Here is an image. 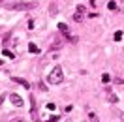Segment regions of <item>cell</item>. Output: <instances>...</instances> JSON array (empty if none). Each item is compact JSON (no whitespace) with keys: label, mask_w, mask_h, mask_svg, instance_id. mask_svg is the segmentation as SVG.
I'll use <instances>...</instances> for the list:
<instances>
[{"label":"cell","mask_w":124,"mask_h":122,"mask_svg":"<svg viewBox=\"0 0 124 122\" xmlns=\"http://www.w3.org/2000/svg\"><path fill=\"white\" fill-rule=\"evenodd\" d=\"M34 6H36V2H19V0H15V2H9L8 4V9L21 11V9H32Z\"/></svg>","instance_id":"7a4b0ae2"},{"label":"cell","mask_w":124,"mask_h":122,"mask_svg":"<svg viewBox=\"0 0 124 122\" xmlns=\"http://www.w3.org/2000/svg\"><path fill=\"white\" fill-rule=\"evenodd\" d=\"M83 19H85V13H79V11H75V13H73V21H77V23H81Z\"/></svg>","instance_id":"ba28073f"},{"label":"cell","mask_w":124,"mask_h":122,"mask_svg":"<svg viewBox=\"0 0 124 122\" xmlns=\"http://www.w3.org/2000/svg\"><path fill=\"white\" fill-rule=\"evenodd\" d=\"M113 38H115V41H120V39H122V32H120V30L115 32V36H113Z\"/></svg>","instance_id":"8fae6325"},{"label":"cell","mask_w":124,"mask_h":122,"mask_svg":"<svg viewBox=\"0 0 124 122\" xmlns=\"http://www.w3.org/2000/svg\"><path fill=\"white\" fill-rule=\"evenodd\" d=\"M101 81H103V83H107V81H109V75H107V73H103V75H101Z\"/></svg>","instance_id":"9a60e30c"},{"label":"cell","mask_w":124,"mask_h":122,"mask_svg":"<svg viewBox=\"0 0 124 122\" xmlns=\"http://www.w3.org/2000/svg\"><path fill=\"white\" fill-rule=\"evenodd\" d=\"M107 8H109V9H116V4H115V2H109Z\"/></svg>","instance_id":"5bb4252c"},{"label":"cell","mask_w":124,"mask_h":122,"mask_svg":"<svg viewBox=\"0 0 124 122\" xmlns=\"http://www.w3.org/2000/svg\"><path fill=\"white\" fill-rule=\"evenodd\" d=\"M28 51H32V53H39V49L34 45V43H30V45H28Z\"/></svg>","instance_id":"7c38bea8"},{"label":"cell","mask_w":124,"mask_h":122,"mask_svg":"<svg viewBox=\"0 0 124 122\" xmlns=\"http://www.w3.org/2000/svg\"><path fill=\"white\" fill-rule=\"evenodd\" d=\"M4 56H8V58H15V54L11 53V51H8V49H4Z\"/></svg>","instance_id":"30bf717a"},{"label":"cell","mask_w":124,"mask_h":122,"mask_svg":"<svg viewBox=\"0 0 124 122\" xmlns=\"http://www.w3.org/2000/svg\"><path fill=\"white\" fill-rule=\"evenodd\" d=\"M9 99H11V103H13L15 107H23V98H21L19 94H11Z\"/></svg>","instance_id":"277c9868"},{"label":"cell","mask_w":124,"mask_h":122,"mask_svg":"<svg viewBox=\"0 0 124 122\" xmlns=\"http://www.w3.org/2000/svg\"><path fill=\"white\" fill-rule=\"evenodd\" d=\"M11 79H13L17 84H21L23 88H28V90H30V83H28V81H24L23 77H11Z\"/></svg>","instance_id":"5b68a950"},{"label":"cell","mask_w":124,"mask_h":122,"mask_svg":"<svg viewBox=\"0 0 124 122\" xmlns=\"http://www.w3.org/2000/svg\"><path fill=\"white\" fill-rule=\"evenodd\" d=\"M62 79H64V71H62L60 66H56V68H53L51 73L47 75V83L49 84H60Z\"/></svg>","instance_id":"6da1fadb"},{"label":"cell","mask_w":124,"mask_h":122,"mask_svg":"<svg viewBox=\"0 0 124 122\" xmlns=\"http://www.w3.org/2000/svg\"><path fill=\"white\" fill-rule=\"evenodd\" d=\"M58 30H60L62 34H64V36H68V34H70V30H68V24H64V23H60V24H58Z\"/></svg>","instance_id":"52a82bcc"},{"label":"cell","mask_w":124,"mask_h":122,"mask_svg":"<svg viewBox=\"0 0 124 122\" xmlns=\"http://www.w3.org/2000/svg\"><path fill=\"white\" fill-rule=\"evenodd\" d=\"M88 122H98V116H96V113H88Z\"/></svg>","instance_id":"9c48e42d"},{"label":"cell","mask_w":124,"mask_h":122,"mask_svg":"<svg viewBox=\"0 0 124 122\" xmlns=\"http://www.w3.org/2000/svg\"><path fill=\"white\" fill-rule=\"evenodd\" d=\"M9 122H24V120H23V118H11Z\"/></svg>","instance_id":"e0dca14e"},{"label":"cell","mask_w":124,"mask_h":122,"mask_svg":"<svg viewBox=\"0 0 124 122\" xmlns=\"http://www.w3.org/2000/svg\"><path fill=\"white\" fill-rule=\"evenodd\" d=\"M58 47H62V39H54L53 43L49 45V49H51V51H56Z\"/></svg>","instance_id":"8992f818"},{"label":"cell","mask_w":124,"mask_h":122,"mask_svg":"<svg viewBox=\"0 0 124 122\" xmlns=\"http://www.w3.org/2000/svg\"><path fill=\"white\" fill-rule=\"evenodd\" d=\"M105 96H107L109 103H116V101H118V98L115 96V92H113V88H111V86H105Z\"/></svg>","instance_id":"3957f363"},{"label":"cell","mask_w":124,"mask_h":122,"mask_svg":"<svg viewBox=\"0 0 124 122\" xmlns=\"http://www.w3.org/2000/svg\"><path fill=\"white\" fill-rule=\"evenodd\" d=\"M75 11H79V13H85V11H86V8L83 6V4H79L77 8H75Z\"/></svg>","instance_id":"4fadbf2b"},{"label":"cell","mask_w":124,"mask_h":122,"mask_svg":"<svg viewBox=\"0 0 124 122\" xmlns=\"http://www.w3.org/2000/svg\"><path fill=\"white\" fill-rule=\"evenodd\" d=\"M4 98H6V96H2V94H0V105H2V101H4Z\"/></svg>","instance_id":"ac0fdd59"},{"label":"cell","mask_w":124,"mask_h":122,"mask_svg":"<svg viewBox=\"0 0 124 122\" xmlns=\"http://www.w3.org/2000/svg\"><path fill=\"white\" fill-rule=\"evenodd\" d=\"M56 120H58V116H56V114H53V116L49 118V122H56Z\"/></svg>","instance_id":"2e32d148"}]
</instances>
